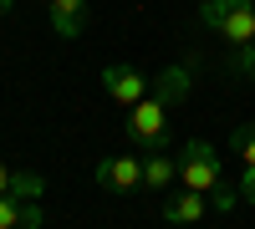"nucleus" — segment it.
<instances>
[{
    "instance_id": "1",
    "label": "nucleus",
    "mask_w": 255,
    "mask_h": 229,
    "mask_svg": "<svg viewBox=\"0 0 255 229\" xmlns=\"http://www.w3.org/2000/svg\"><path fill=\"white\" fill-rule=\"evenodd\" d=\"M199 20L215 36H225L230 46H255V0H204Z\"/></svg>"
},
{
    "instance_id": "3",
    "label": "nucleus",
    "mask_w": 255,
    "mask_h": 229,
    "mask_svg": "<svg viewBox=\"0 0 255 229\" xmlns=\"http://www.w3.org/2000/svg\"><path fill=\"white\" fill-rule=\"evenodd\" d=\"M123 133L133 138L143 153H168V107H163L158 97H143L138 107H128Z\"/></svg>"
},
{
    "instance_id": "16",
    "label": "nucleus",
    "mask_w": 255,
    "mask_h": 229,
    "mask_svg": "<svg viewBox=\"0 0 255 229\" xmlns=\"http://www.w3.org/2000/svg\"><path fill=\"white\" fill-rule=\"evenodd\" d=\"M10 178H15V173L5 168V163H0V199H5V194H10Z\"/></svg>"
},
{
    "instance_id": "6",
    "label": "nucleus",
    "mask_w": 255,
    "mask_h": 229,
    "mask_svg": "<svg viewBox=\"0 0 255 229\" xmlns=\"http://www.w3.org/2000/svg\"><path fill=\"white\" fill-rule=\"evenodd\" d=\"M46 15L61 41H77L82 26H87V0H46Z\"/></svg>"
},
{
    "instance_id": "17",
    "label": "nucleus",
    "mask_w": 255,
    "mask_h": 229,
    "mask_svg": "<svg viewBox=\"0 0 255 229\" xmlns=\"http://www.w3.org/2000/svg\"><path fill=\"white\" fill-rule=\"evenodd\" d=\"M10 5H15V0H0V15H5V10H10Z\"/></svg>"
},
{
    "instance_id": "13",
    "label": "nucleus",
    "mask_w": 255,
    "mask_h": 229,
    "mask_svg": "<svg viewBox=\"0 0 255 229\" xmlns=\"http://www.w3.org/2000/svg\"><path fill=\"white\" fill-rule=\"evenodd\" d=\"M41 189H46V183H41L36 173H15L10 178V199H26L31 204V199H41Z\"/></svg>"
},
{
    "instance_id": "9",
    "label": "nucleus",
    "mask_w": 255,
    "mask_h": 229,
    "mask_svg": "<svg viewBox=\"0 0 255 229\" xmlns=\"http://www.w3.org/2000/svg\"><path fill=\"white\" fill-rule=\"evenodd\" d=\"M204 209H209V194L184 189V194H174V199L163 204V219L168 224H194V219H204Z\"/></svg>"
},
{
    "instance_id": "14",
    "label": "nucleus",
    "mask_w": 255,
    "mask_h": 229,
    "mask_svg": "<svg viewBox=\"0 0 255 229\" xmlns=\"http://www.w3.org/2000/svg\"><path fill=\"white\" fill-rule=\"evenodd\" d=\"M230 72H245V81H255V46H240L230 56Z\"/></svg>"
},
{
    "instance_id": "4",
    "label": "nucleus",
    "mask_w": 255,
    "mask_h": 229,
    "mask_svg": "<svg viewBox=\"0 0 255 229\" xmlns=\"http://www.w3.org/2000/svg\"><path fill=\"white\" fill-rule=\"evenodd\" d=\"M92 178L102 183V189H113V194H133V189H143V158L138 153L102 158L97 168H92Z\"/></svg>"
},
{
    "instance_id": "10",
    "label": "nucleus",
    "mask_w": 255,
    "mask_h": 229,
    "mask_svg": "<svg viewBox=\"0 0 255 229\" xmlns=\"http://www.w3.org/2000/svg\"><path fill=\"white\" fill-rule=\"evenodd\" d=\"M0 229H41V209L26 199H0Z\"/></svg>"
},
{
    "instance_id": "2",
    "label": "nucleus",
    "mask_w": 255,
    "mask_h": 229,
    "mask_svg": "<svg viewBox=\"0 0 255 229\" xmlns=\"http://www.w3.org/2000/svg\"><path fill=\"white\" fill-rule=\"evenodd\" d=\"M179 178H184V189L209 194L215 183H225V158L209 148L204 138H189L184 148H179Z\"/></svg>"
},
{
    "instance_id": "5",
    "label": "nucleus",
    "mask_w": 255,
    "mask_h": 229,
    "mask_svg": "<svg viewBox=\"0 0 255 229\" xmlns=\"http://www.w3.org/2000/svg\"><path fill=\"white\" fill-rule=\"evenodd\" d=\"M102 92L113 102H123V107H138V102L153 92V76H143L138 67H108L102 72Z\"/></svg>"
},
{
    "instance_id": "15",
    "label": "nucleus",
    "mask_w": 255,
    "mask_h": 229,
    "mask_svg": "<svg viewBox=\"0 0 255 229\" xmlns=\"http://www.w3.org/2000/svg\"><path fill=\"white\" fill-rule=\"evenodd\" d=\"M240 199H245V204H255V168H245V173H240Z\"/></svg>"
},
{
    "instance_id": "8",
    "label": "nucleus",
    "mask_w": 255,
    "mask_h": 229,
    "mask_svg": "<svg viewBox=\"0 0 255 229\" xmlns=\"http://www.w3.org/2000/svg\"><path fill=\"white\" fill-rule=\"evenodd\" d=\"M174 178H179V153H148L143 158V189L148 194H163Z\"/></svg>"
},
{
    "instance_id": "7",
    "label": "nucleus",
    "mask_w": 255,
    "mask_h": 229,
    "mask_svg": "<svg viewBox=\"0 0 255 229\" xmlns=\"http://www.w3.org/2000/svg\"><path fill=\"white\" fill-rule=\"evenodd\" d=\"M189 92H194V76H189V67H163V72L153 76V92H148V97H158L163 107H179Z\"/></svg>"
},
{
    "instance_id": "11",
    "label": "nucleus",
    "mask_w": 255,
    "mask_h": 229,
    "mask_svg": "<svg viewBox=\"0 0 255 229\" xmlns=\"http://www.w3.org/2000/svg\"><path fill=\"white\" fill-rule=\"evenodd\" d=\"M230 148H235V153L245 158V168H255V128H250V122L230 133Z\"/></svg>"
},
{
    "instance_id": "12",
    "label": "nucleus",
    "mask_w": 255,
    "mask_h": 229,
    "mask_svg": "<svg viewBox=\"0 0 255 229\" xmlns=\"http://www.w3.org/2000/svg\"><path fill=\"white\" fill-rule=\"evenodd\" d=\"M235 204H240V183H215V189H209V209L230 214Z\"/></svg>"
}]
</instances>
